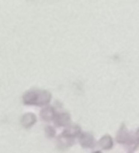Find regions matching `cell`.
I'll return each mask as SVG.
<instances>
[{
  "label": "cell",
  "instance_id": "30bf717a",
  "mask_svg": "<svg viewBox=\"0 0 139 153\" xmlns=\"http://www.w3.org/2000/svg\"><path fill=\"white\" fill-rule=\"evenodd\" d=\"M44 132H45V137H46L47 139H53L56 134V129L53 128V126H46L44 129Z\"/></svg>",
  "mask_w": 139,
  "mask_h": 153
},
{
  "label": "cell",
  "instance_id": "277c9868",
  "mask_svg": "<svg viewBox=\"0 0 139 153\" xmlns=\"http://www.w3.org/2000/svg\"><path fill=\"white\" fill-rule=\"evenodd\" d=\"M56 116V109L53 108V106L50 105H45L44 108L40 111V117L43 121L45 122H51L55 120Z\"/></svg>",
  "mask_w": 139,
  "mask_h": 153
},
{
  "label": "cell",
  "instance_id": "ba28073f",
  "mask_svg": "<svg viewBox=\"0 0 139 153\" xmlns=\"http://www.w3.org/2000/svg\"><path fill=\"white\" fill-rule=\"evenodd\" d=\"M56 145H58L59 149L61 150H65L70 148L73 145V139L72 137H68L66 135L61 134L58 137V141H56Z\"/></svg>",
  "mask_w": 139,
  "mask_h": 153
},
{
  "label": "cell",
  "instance_id": "3957f363",
  "mask_svg": "<svg viewBox=\"0 0 139 153\" xmlns=\"http://www.w3.org/2000/svg\"><path fill=\"white\" fill-rule=\"evenodd\" d=\"M79 142L80 145L83 148H93L95 146V141L94 137L91 133L89 132H82L81 134L79 135Z\"/></svg>",
  "mask_w": 139,
  "mask_h": 153
},
{
  "label": "cell",
  "instance_id": "52a82bcc",
  "mask_svg": "<svg viewBox=\"0 0 139 153\" xmlns=\"http://www.w3.org/2000/svg\"><path fill=\"white\" fill-rule=\"evenodd\" d=\"M53 121H55L56 126L66 127L70 124L71 117L68 113H59V114H56V118H55Z\"/></svg>",
  "mask_w": 139,
  "mask_h": 153
},
{
  "label": "cell",
  "instance_id": "8fae6325",
  "mask_svg": "<svg viewBox=\"0 0 139 153\" xmlns=\"http://www.w3.org/2000/svg\"><path fill=\"white\" fill-rule=\"evenodd\" d=\"M136 135H137V140H139V129L137 130V132H136Z\"/></svg>",
  "mask_w": 139,
  "mask_h": 153
},
{
  "label": "cell",
  "instance_id": "6da1fadb",
  "mask_svg": "<svg viewBox=\"0 0 139 153\" xmlns=\"http://www.w3.org/2000/svg\"><path fill=\"white\" fill-rule=\"evenodd\" d=\"M50 92L46 90H30L23 95L22 101L28 106H45L51 101Z\"/></svg>",
  "mask_w": 139,
  "mask_h": 153
},
{
  "label": "cell",
  "instance_id": "8992f818",
  "mask_svg": "<svg viewBox=\"0 0 139 153\" xmlns=\"http://www.w3.org/2000/svg\"><path fill=\"white\" fill-rule=\"evenodd\" d=\"M82 133V130H81V127L77 124H69L68 126H66L65 130L62 132L63 135H66L68 137H79V135Z\"/></svg>",
  "mask_w": 139,
  "mask_h": 153
},
{
  "label": "cell",
  "instance_id": "7c38bea8",
  "mask_svg": "<svg viewBox=\"0 0 139 153\" xmlns=\"http://www.w3.org/2000/svg\"><path fill=\"white\" fill-rule=\"evenodd\" d=\"M92 153H101V151H94V152H92Z\"/></svg>",
  "mask_w": 139,
  "mask_h": 153
},
{
  "label": "cell",
  "instance_id": "7a4b0ae2",
  "mask_svg": "<svg viewBox=\"0 0 139 153\" xmlns=\"http://www.w3.org/2000/svg\"><path fill=\"white\" fill-rule=\"evenodd\" d=\"M116 141L119 144H123V145H127L128 148L131 150H136L139 145L138 141H136L133 137L129 133L128 129L125 128V125L122 124L119 129L118 133H117L116 137Z\"/></svg>",
  "mask_w": 139,
  "mask_h": 153
},
{
  "label": "cell",
  "instance_id": "5b68a950",
  "mask_svg": "<svg viewBox=\"0 0 139 153\" xmlns=\"http://www.w3.org/2000/svg\"><path fill=\"white\" fill-rule=\"evenodd\" d=\"M37 122V117L34 113H26L21 117L20 119V123L22 125V127L24 128H32Z\"/></svg>",
  "mask_w": 139,
  "mask_h": 153
},
{
  "label": "cell",
  "instance_id": "9c48e42d",
  "mask_svg": "<svg viewBox=\"0 0 139 153\" xmlns=\"http://www.w3.org/2000/svg\"><path fill=\"white\" fill-rule=\"evenodd\" d=\"M98 146L104 150H110L113 147V139L109 134H106L101 137L98 141Z\"/></svg>",
  "mask_w": 139,
  "mask_h": 153
}]
</instances>
